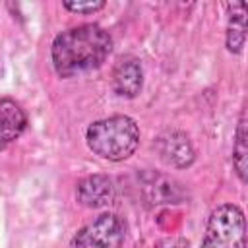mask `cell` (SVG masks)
<instances>
[{"instance_id":"6da1fadb","label":"cell","mask_w":248,"mask_h":248,"mask_svg":"<svg viewBox=\"0 0 248 248\" xmlns=\"http://www.w3.org/2000/svg\"><path fill=\"white\" fill-rule=\"evenodd\" d=\"M112 52V37L97 23H83L58 33L50 46V58L60 78H74L103 66Z\"/></svg>"},{"instance_id":"7a4b0ae2","label":"cell","mask_w":248,"mask_h":248,"mask_svg":"<svg viewBox=\"0 0 248 248\" xmlns=\"http://www.w3.org/2000/svg\"><path fill=\"white\" fill-rule=\"evenodd\" d=\"M85 141L95 155L114 163L124 161L132 157L140 145V126L126 114H114L91 122L85 132Z\"/></svg>"},{"instance_id":"3957f363","label":"cell","mask_w":248,"mask_h":248,"mask_svg":"<svg viewBox=\"0 0 248 248\" xmlns=\"http://www.w3.org/2000/svg\"><path fill=\"white\" fill-rule=\"evenodd\" d=\"M202 248H246V221L238 205L223 203L211 211Z\"/></svg>"},{"instance_id":"277c9868","label":"cell","mask_w":248,"mask_h":248,"mask_svg":"<svg viewBox=\"0 0 248 248\" xmlns=\"http://www.w3.org/2000/svg\"><path fill=\"white\" fill-rule=\"evenodd\" d=\"M124 238V221L114 213H101L76 232L72 244L74 248H122Z\"/></svg>"},{"instance_id":"5b68a950","label":"cell","mask_w":248,"mask_h":248,"mask_svg":"<svg viewBox=\"0 0 248 248\" xmlns=\"http://www.w3.org/2000/svg\"><path fill=\"white\" fill-rule=\"evenodd\" d=\"M140 192L147 205H169V203H182L186 200V190L182 184L163 172L155 170H141L138 174Z\"/></svg>"},{"instance_id":"8992f818","label":"cell","mask_w":248,"mask_h":248,"mask_svg":"<svg viewBox=\"0 0 248 248\" xmlns=\"http://www.w3.org/2000/svg\"><path fill=\"white\" fill-rule=\"evenodd\" d=\"M153 147L159 153V159L174 169H186L196 159L188 136L180 130H165L161 136H157Z\"/></svg>"},{"instance_id":"52a82bcc","label":"cell","mask_w":248,"mask_h":248,"mask_svg":"<svg viewBox=\"0 0 248 248\" xmlns=\"http://www.w3.org/2000/svg\"><path fill=\"white\" fill-rule=\"evenodd\" d=\"M76 198L83 207H105L114 200V182L107 174H89L78 182Z\"/></svg>"},{"instance_id":"ba28073f","label":"cell","mask_w":248,"mask_h":248,"mask_svg":"<svg viewBox=\"0 0 248 248\" xmlns=\"http://www.w3.org/2000/svg\"><path fill=\"white\" fill-rule=\"evenodd\" d=\"M143 85V70L138 58L124 56L112 68V89L120 97H136Z\"/></svg>"},{"instance_id":"9c48e42d","label":"cell","mask_w":248,"mask_h":248,"mask_svg":"<svg viewBox=\"0 0 248 248\" xmlns=\"http://www.w3.org/2000/svg\"><path fill=\"white\" fill-rule=\"evenodd\" d=\"M27 126V114L19 103L10 97L0 99V151L14 143Z\"/></svg>"},{"instance_id":"30bf717a","label":"cell","mask_w":248,"mask_h":248,"mask_svg":"<svg viewBox=\"0 0 248 248\" xmlns=\"http://www.w3.org/2000/svg\"><path fill=\"white\" fill-rule=\"evenodd\" d=\"M229 8V25H227V48L229 52H240L246 41V4L232 2Z\"/></svg>"},{"instance_id":"8fae6325","label":"cell","mask_w":248,"mask_h":248,"mask_svg":"<svg viewBox=\"0 0 248 248\" xmlns=\"http://www.w3.org/2000/svg\"><path fill=\"white\" fill-rule=\"evenodd\" d=\"M232 167L240 178V182L248 180V132H246V108H242L238 126H236V140L232 147Z\"/></svg>"},{"instance_id":"7c38bea8","label":"cell","mask_w":248,"mask_h":248,"mask_svg":"<svg viewBox=\"0 0 248 248\" xmlns=\"http://www.w3.org/2000/svg\"><path fill=\"white\" fill-rule=\"evenodd\" d=\"M62 6L68 10V12H72V14H83V16H87V14H95V12H99V10H103L105 8V2L103 0H87V2H62Z\"/></svg>"},{"instance_id":"4fadbf2b","label":"cell","mask_w":248,"mask_h":248,"mask_svg":"<svg viewBox=\"0 0 248 248\" xmlns=\"http://www.w3.org/2000/svg\"><path fill=\"white\" fill-rule=\"evenodd\" d=\"M155 248H188V240L186 238H180V236H172V238L161 240Z\"/></svg>"}]
</instances>
